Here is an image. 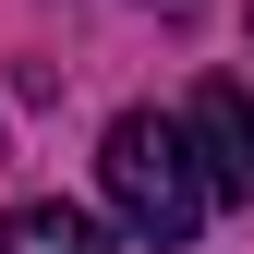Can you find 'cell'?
<instances>
[{
    "mask_svg": "<svg viewBox=\"0 0 254 254\" xmlns=\"http://www.w3.org/2000/svg\"><path fill=\"white\" fill-rule=\"evenodd\" d=\"M97 182H109V206H121V230L157 242V254H182L206 230V170H194V133L182 121H157V109H121L109 121V145H97Z\"/></svg>",
    "mask_w": 254,
    "mask_h": 254,
    "instance_id": "cell-1",
    "label": "cell"
},
{
    "mask_svg": "<svg viewBox=\"0 0 254 254\" xmlns=\"http://www.w3.org/2000/svg\"><path fill=\"white\" fill-rule=\"evenodd\" d=\"M182 133H194L206 194H218V206H254V97H242V85H206Z\"/></svg>",
    "mask_w": 254,
    "mask_h": 254,
    "instance_id": "cell-2",
    "label": "cell"
},
{
    "mask_svg": "<svg viewBox=\"0 0 254 254\" xmlns=\"http://www.w3.org/2000/svg\"><path fill=\"white\" fill-rule=\"evenodd\" d=\"M0 254H121L85 206H12L0 218Z\"/></svg>",
    "mask_w": 254,
    "mask_h": 254,
    "instance_id": "cell-3",
    "label": "cell"
},
{
    "mask_svg": "<svg viewBox=\"0 0 254 254\" xmlns=\"http://www.w3.org/2000/svg\"><path fill=\"white\" fill-rule=\"evenodd\" d=\"M145 12H157V24H182V12H194V0H145Z\"/></svg>",
    "mask_w": 254,
    "mask_h": 254,
    "instance_id": "cell-4",
    "label": "cell"
}]
</instances>
